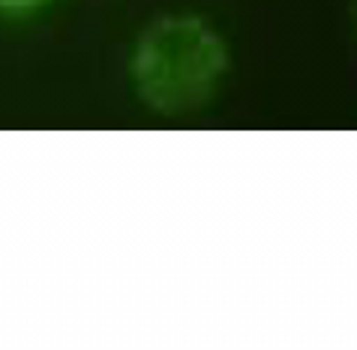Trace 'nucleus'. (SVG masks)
Segmentation results:
<instances>
[{
	"label": "nucleus",
	"mask_w": 357,
	"mask_h": 350,
	"mask_svg": "<svg viewBox=\"0 0 357 350\" xmlns=\"http://www.w3.org/2000/svg\"><path fill=\"white\" fill-rule=\"evenodd\" d=\"M227 63V48L206 21L167 16L154 21L136 42L130 79L149 108L185 112L217 92Z\"/></svg>",
	"instance_id": "nucleus-1"
},
{
	"label": "nucleus",
	"mask_w": 357,
	"mask_h": 350,
	"mask_svg": "<svg viewBox=\"0 0 357 350\" xmlns=\"http://www.w3.org/2000/svg\"><path fill=\"white\" fill-rule=\"evenodd\" d=\"M47 3L50 0H0V10L3 13H31Z\"/></svg>",
	"instance_id": "nucleus-2"
}]
</instances>
